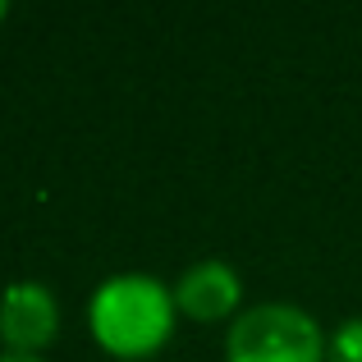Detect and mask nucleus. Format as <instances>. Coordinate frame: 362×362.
<instances>
[{"label": "nucleus", "mask_w": 362, "mask_h": 362, "mask_svg": "<svg viewBox=\"0 0 362 362\" xmlns=\"http://www.w3.org/2000/svg\"><path fill=\"white\" fill-rule=\"evenodd\" d=\"M330 362H362V317L344 321L330 339Z\"/></svg>", "instance_id": "5"}, {"label": "nucleus", "mask_w": 362, "mask_h": 362, "mask_svg": "<svg viewBox=\"0 0 362 362\" xmlns=\"http://www.w3.org/2000/svg\"><path fill=\"white\" fill-rule=\"evenodd\" d=\"M0 362H42V358H33V354H5Z\"/></svg>", "instance_id": "6"}, {"label": "nucleus", "mask_w": 362, "mask_h": 362, "mask_svg": "<svg viewBox=\"0 0 362 362\" xmlns=\"http://www.w3.org/2000/svg\"><path fill=\"white\" fill-rule=\"evenodd\" d=\"M0 18H5V5H0Z\"/></svg>", "instance_id": "7"}, {"label": "nucleus", "mask_w": 362, "mask_h": 362, "mask_svg": "<svg viewBox=\"0 0 362 362\" xmlns=\"http://www.w3.org/2000/svg\"><path fill=\"white\" fill-rule=\"evenodd\" d=\"M92 335L115 358H147L175 330V293L151 275H115L92 298Z\"/></svg>", "instance_id": "1"}, {"label": "nucleus", "mask_w": 362, "mask_h": 362, "mask_svg": "<svg viewBox=\"0 0 362 362\" xmlns=\"http://www.w3.org/2000/svg\"><path fill=\"white\" fill-rule=\"evenodd\" d=\"M225 362H326V339L308 312L289 303H262L234 321Z\"/></svg>", "instance_id": "2"}, {"label": "nucleus", "mask_w": 362, "mask_h": 362, "mask_svg": "<svg viewBox=\"0 0 362 362\" xmlns=\"http://www.w3.org/2000/svg\"><path fill=\"white\" fill-rule=\"evenodd\" d=\"M239 275L230 271L225 262H197L184 271V280H179L175 289V308H184L193 321H221L234 312V303H239Z\"/></svg>", "instance_id": "4"}, {"label": "nucleus", "mask_w": 362, "mask_h": 362, "mask_svg": "<svg viewBox=\"0 0 362 362\" xmlns=\"http://www.w3.org/2000/svg\"><path fill=\"white\" fill-rule=\"evenodd\" d=\"M55 326H60V312H55V298L46 284L18 280L5 289V298H0V335L14 344V354H33V349L51 344Z\"/></svg>", "instance_id": "3"}]
</instances>
